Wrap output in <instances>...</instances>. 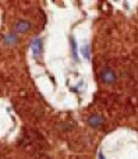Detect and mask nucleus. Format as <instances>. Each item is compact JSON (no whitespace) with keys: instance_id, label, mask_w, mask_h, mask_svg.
Segmentation results:
<instances>
[{"instance_id":"5","label":"nucleus","mask_w":138,"mask_h":159,"mask_svg":"<svg viewBox=\"0 0 138 159\" xmlns=\"http://www.w3.org/2000/svg\"><path fill=\"white\" fill-rule=\"evenodd\" d=\"M4 42H6V45H13V43H16L17 42L16 34H9V35L4 38Z\"/></svg>"},{"instance_id":"3","label":"nucleus","mask_w":138,"mask_h":159,"mask_svg":"<svg viewBox=\"0 0 138 159\" xmlns=\"http://www.w3.org/2000/svg\"><path fill=\"white\" fill-rule=\"evenodd\" d=\"M31 29V22L25 21V20H20L16 24V32L17 34H25Z\"/></svg>"},{"instance_id":"8","label":"nucleus","mask_w":138,"mask_h":159,"mask_svg":"<svg viewBox=\"0 0 138 159\" xmlns=\"http://www.w3.org/2000/svg\"><path fill=\"white\" fill-rule=\"evenodd\" d=\"M99 159H105V158H103V155H102V154H99Z\"/></svg>"},{"instance_id":"4","label":"nucleus","mask_w":138,"mask_h":159,"mask_svg":"<svg viewBox=\"0 0 138 159\" xmlns=\"http://www.w3.org/2000/svg\"><path fill=\"white\" fill-rule=\"evenodd\" d=\"M88 124H89L91 127H101L102 124H103V119L101 116H98V115H92V116L88 119Z\"/></svg>"},{"instance_id":"6","label":"nucleus","mask_w":138,"mask_h":159,"mask_svg":"<svg viewBox=\"0 0 138 159\" xmlns=\"http://www.w3.org/2000/svg\"><path fill=\"white\" fill-rule=\"evenodd\" d=\"M81 52H82L85 59H89V46H88V45H84V46L81 48Z\"/></svg>"},{"instance_id":"2","label":"nucleus","mask_w":138,"mask_h":159,"mask_svg":"<svg viewBox=\"0 0 138 159\" xmlns=\"http://www.w3.org/2000/svg\"><path fill=\"white\" fill-rule=\"evenodd\" d=\"M101 80L105 84H113V82L116 81V74H114V71H112L110 69H105L101 73Z\"/></svg>"},{"instance_id":"7","label":"nucleus","mask_w":138,"mask_h":159,"mask_svg":"<svg viewBox=\"0 0 138 159\" xmlns=\"http://www.w3.org/2000/svg\"><path fill=\"white\" fill-rule=\"evenodd\" d=\"M71 48H73V54H74V59L77 60L78 59V53H77V43H75V41H74V38H71Z\"/></svg>"},{"instance_id":"1","label":"nucleus","mask_w":138,"mask_h":159,"mask_svg":"<svg viewBox=\"0 0 138 159\" xmlns=\"http://www.w3.org/2000/svg\"><path fill=\"white\" fill-rule=\"evenodd\" d=\"M42 48H43L42 39H41L39 37L34 38L32 42H31V49H32V53H34L35 57H39V56H41V53H42Z\"/></svg>"}]
</instances>
